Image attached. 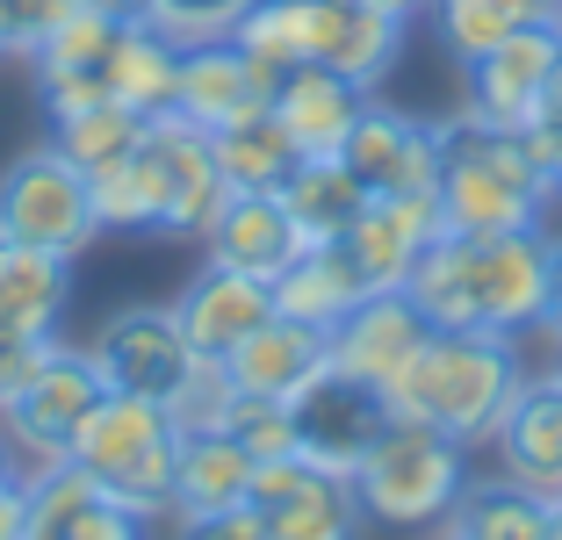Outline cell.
<instances>
[{"label": "cell", "mask_w": 562, "mask_h": 540, "mask_svg": "<svg viewBox=\"0 0 562 540\" xmlns=\"http://www.w3.org/2000/svg\"><path fill=\"white\" fill-rule=\"evenodd\" d=\"M404 289L447 331H505V339H519L548 311V230L440 238Z\"/></svg>", "instance_id": "cell-1"}, {"label": "cell", "mask_w": 562, "mask_h": 540, "mask_svg": "<svg viewBox=\"0 0 562 540\" xmlns=\"http://www.w3.org/2000/svg\"><path fill=\"white\" fill-rule=\"evenodd\" d=\"M519 382H527L519 339L432 325V339L382 390V404H390V418H418V426H440L447 440H462V447H491V432L505 426Z\"/></svg>", "instance_id": "cell-2"}, {"label": "cell", "mask_w": 562, "mask_h": 540, "mask_svg": "<svg viewBox=\"0 0 562 540\" xmlns=\"http://www.w3.org/2000/svg\"><path fill=\"white\" fill-rule=\"evenodd\" d=\"M432 195H440L447 238H497V230H541L555 210V180L527 159L519 131L447 123V159Z\"/></svg>", "instance_id": "cell-3"}, {"label": "cell", "mask_w": 562, "mask_h": 540, "mask_svg": "<svg viewBox=\"0 0 562 540\" xmlns=\"http://www.w3.org/2000/svg\"><path fill=\"white\" fill-rule=\"evenodd\" d=\"M181 418L173 404H151V396H123L109 390L87 426L72 432V469L94 475V491H109L116 505L145 511V519H173V454H181Z\"/></svg>", "instance_id": "cell-4"}, {"label": "cell", "mask_w": 562, "mask_h": 540, "mask_svg": "<svg viewBox=\"0 0 562 540\" xmlns=\"http://www.w3.org/2000/svg\"><path fill=\"white\" fill-rule=\"evenodd\" d=\"M469 483V447L447 440L440 426L390 418L368 461L353 469V497L375 526H440Z\"/></svg>", "instance_id": "cell-5"}, {"label": "cell", "mask_w": 562, "mask_h": 540, "mask_svg": "<svg viewBox=\"0 0 562 540\" xmlns=\"http://www.w3.org/2000/svg\"><path fill=\"white\" fill-rule=\"evenodd\" d=\"M137 173H145L151 195V230L159 238H195L216 224V210L232 202V180L216 166V137L195 131L188 115L159 109L145 115V137H137Z\"/></svg>", "instance_id": "cell-6"}, {"label": "cell", "mask_w": 562, "mask_h": 540, "mask_svg": "<svg viewBox=\"0 0 562 540\" xmlns=\"http://www.w3.org/2000/svg\"><path fill=\"white\" fill-rule=\"evenodd\" d=\"M0 238L8 246H36V252H66V260H80L101 238L87 173L58 145H36L0 166Z\"/></svg>", "instance_id": "cell-7"}, {"label": "cell", "mask_w": 562, "mask_h": 540, "mask_svg": "<svg viewBox=\"0 0 562 540\" xmlns=\"http://www.w3.org/2000/svg\"><path fill=\"white\" fill-rule=\"evenodd\" d=\"M87 353H94V368H101L109 390L151 396V404H173V410H181L188 390H195V375L210 368V360L188 346L173 303H137V311H116Z\"/></svg>", "instance_id": "cell-8"}, {"label": "cell", "mask_w": 562, "mask_h": 540, "mask_svg": "<svg viewBox=\"0 0 562 540\" xmlns=\"http://www.w3.org/2000/svg\"><path fill=\"white\" fill-rule=\"evenodd\" d=\"M101 396H109V382H101L94 353H87V346L50 339L44 368L22 382L15 404L0 410L8 432H15V447H22V461H30V475L36 469H58V461L72 454V432L87 426V410H94Z\"/></svg>", "instance_id": "cell-9"}, {"label": "cell", "mask_w": 562, "mask_h": 540, "mask_svg": "<svg viewBox=\"0 0 562 540\" xmlns=\"http://www.w3.org/2000/svg\"><path fill=\"white\" fill-rule=\"evenodd\" d=\"M289 426H296V454L311 461V469L353 483V469L368 461V447L390 426V404H382L375 382H361V375H347V368L325 360V368L289 396Z\"/></svg>", "instance_id": "cell-10"}, {"label": "cell", "mask_w": 562, "mask_h": 540, "mask_svg": "<svg viewBox=\"0 0 562 540\" xmlns=\"http://www.w3.org/2000/svg\"><path fill=\"white\" fill-rule=\"evenodd\" d=\"M555 50H562V15L527 22L505 44H491L483 58H469L462 66V123H476V131H519V123H533L541 94H548V72H555Z\"/></svg>", "instance_id": "cell-11"}, {"label": "cell", "mask_w": 562, "mask_h": 540, "mask_svg": "<svg viewBox=\"0 0 562 540\" xmlns=\"http://www.w3.org/2000/svg\"><path fill=\"white\" fill-rule=\"evenodd\" d=\"M339 159H347V173L361 180L368 195H432L440 188V159H447V123H426V115L390 109V101H368Z\"/></svg>", "instance_id": "cell-12"}, {"label": "cell", "mask_w": 562, "mask_h": 540, "mask_svg": "<svg viewBox=\"0 0 562 540\" xmlns=\"http://www.w3.org/2000/svg\"><path fill=\"white\" fill-rule=\"evenodd\" d=\"M252 505L267 511L274 540H361V497L347 475L311 469L303 454H281L252 469Z\"/></svg>", "instance_id": "cell-13"}, {"label": "cell", "mask_w": 562, "mask_h": 540, "mask_svg": "<svg viewBox=\"0 0 562 540\" xmlns=\"http://www.w3.org/2000/svg\"><path fill=\"white\" fill-rule=\"evenodd\" d=\"M274 109V72L238 50L232 36H216V44H188L181 50V80H173V115H188L195 131H232L246 115Z\"/></svg>", "instance_id": "cell-14"}, {"label": "cell", "mask_w": 562, "mask_h": 540, "mask_svg": "<svg viewBox=\"0 0 562 540\" xmlns=\"http://www.w3.org/2000/svg\"><path fill=\"white\" fill-rule=\"evenodd\" d=\"M426 339H432V317L412 303V289H368L361 303L331 325V368H347V375L390 390Z\"/></svg>", "instance_id": "cell-15"}, {"label": "cell", "mask_w": 562, "mask_h": 540, "mask_svg": "<svg viewBox=\"0 0 562 540\" xmlns=\"http://www.w3.org/2000/svg\"><path fill=\"white\" fill-rule=\"evenodd\" d=\"M440 238H447L440 195H368V210L353 216V230L339 238V246L353 252V267H361L368 289H404Z\"/></svg>", "instance_id": "cell-16"}, {"label": "cell", "mask_w": 562, "mask_h": 540, "mask_svg": "<svg viewBox=\"0 0 562 540\" xmlns=\"http://www.w3.org/2000/svg\"><path fill=\"white\" fill-rule=\"evenodd\" d=\"M173 317H181L188 346H195L202 360H224L238 339H252V331L274 317V281L238 274V267L210 260L181 295H173Z\"/></svg>", "instance_id": "cell-17"}, {"label": "cell", "mask_w": 562, "mask_h": 540, "mask_svg": "<svg viewBox=\"0 0 562 540\" xmlns=\"http://www.w3.org/2000/svg\"><path fill=\"white\" fill-rule=\"evenodd\" d=\"M151 526L159 519L94 491V475H80L72 461L30 475V540H151Z\"/></svg>", "instance_id": "cell-18"}, {"label": "cell", "mask_w": 562, "mask_h": 540, "mask_svg": "<svg viewBox=\"0 0 562 540\" xmlns=\"http://www.w3.org/2000/svg\"><path fill=\"white\" fill-rule=\"evenodd\" d=\"M116 30L123 22L94 15V8H72V15L44 36V50H36L30 66H36V94H44L50 123L72 115V109L109 101V50H116Z\"/></svg>", "instance_id": "cell-19"}, {"label": "cell", "mask_w": 562, "mask_h": 540, "mask_svg": "<svg viewBox=\"0 0 562 540\" xmlns=\"http://www.w3.org/2000/svg\"><path fill=\"white\" fill-rule=\"evenodd\" d=\"M368 101H375L368 87L339 80L331 66H289L274 80V115H281V131H289V145L303 159H339Z\"/></svg>", "instance_id": "cell-20"}, {"label": "cell", "mask_w": 562, "mask_h": 540, "mask_svg": "<svg viewBox=\"0 0 562 540\" xmlns=\"http://www.w3.org/2000/svg\"><path fill=\"white\" fill-rule=\"evenodd\" d=\"M404 58V22L375 15L361 0H311V66H331L339 80L375 94Z\"/></svg>", "instance_id": "cell-21"}, {"label": "cell", "mask_w": 562, "mask_h": 540, "mask_svg": "<svg viewBox=\"0 0 562 540\" xmlns=\"http://www.w3.org/2000/svg\"><path fill=\"white\" fill-rule=\"evenodd\" d=\"M491 454L505 475H519L527 491L562 497V382L555 375H527L505 410V426L491 432Z\"/></svg>", "instance_id": "cell-22"}, {"label": "cell", "mask_w": 562, "mask_h": 540, "mask_svg": "<svg viewBox=\"0 0 562 540\" xmlns=\"http://www.w3.org/2000/svg\"><path fill=\"white\" fill-rule=\"evenodd\" d=\"M325 360H331V331L296 325V317L274 311L260 331H252V339H238L232 353L216 360V368H224V382H232V390H246V396H281V404H289V396H296L303 382L325 368Z\"/></svg>", "instance_id": "cell-23"}, {"label": "cell", "mask_w": 562, "mask_h": 540, "mask_svg": "<svg viewBox=\"0 0 562 540\" xmlns=\"http://www.w3.org/2000/svg\"><path fill=\"white\" fill-rule=\"evenodd\" d=\"M202 252L238 267V274L274 281L281 267L303 252V238H296V224H289V210H281V195H232L216 210V224L202 230Z\"/></svg>", "instance_id": "cell-24"}, {"label": "cell", "mask_w": 562, "mask_h": 540, "mask_svg": "<svg viewBox=\"0 0 562 540\" xmlns=\"http://www.w3.org/2000/svg\"><path fill=\"white\" fill-rule=\"evenodd\" d=\"M72 303V260L66 252H36L0 238V325L22 339H58Z\"/></svg>", "instance_id": "cell-25"}, {"label": "cell", "mask_w": 562, "mask_h": 540, "mask_svg": "<svg viewBox=\"0 0 562 540\" xmlns=\"http://www.w3.org/2000/svg\"><path fill=\"white\" fill-rule=\"evenodd\" d=\"M361 295H368V281H361V267H353L347 246H303L296 260L274 274V311L296 317V325H317V331H331Z\"/></svg>", "instance_id": "cell-26"}, {"label": "cell", "mask_w": 562, "mask_h": 540, "mask_svg": "<svg viewBox=\"0 0 562 540\" xmlns=\"http://www.w3.org/2000/svg\"><path fill=\"white\" fill-rule=\"evenodd\" d=\"M252 469H260V461H252L232 432L188 426L181 454H173V511H216V505L252 497Z\"/></svg>", "instance_id": "cell-27"}, {"label": "cell", "mask_w": 562, "mask_h": 540, "mask_svg": "<svg viewBox=\"0 0 562 540\" xmlns=\"http://www.w3.org/2000/svg\"><path fill=\"white\" fill-rule=\"evenodd\" d=\"M281 210H289L303 246H339L353 230V216L368 210V188L347 173V159H303L281 180Z\"/></svg>", "instance_id": "cell-28"}, {"label": "cell", "mask_w": 562, "mask_h": 540, "mask_svg": "<svg viewBox=\"0 0 562 540\" xmlns=\"http://www.w3.org/2000/svg\"><path fill=\"white\" fill-rule=\"evenodd\" d=\"M447 533L454 540H541L548 533V497L527 491L519 475H469L454 511H447Z\"/></svg>", "instance_id": "cell-29"}, {"label": "cell", "mask_w": 562, "mask_h": 540, "mask_svg": "<svg viewBox=\"0 0 562 540\" xmlns=\"http://www.w3.org/2000/svg\"><path fill=\"white\" fill-rule=\"evenodd\" d=\"M173 80H181V44L151 22H123L116 50H109V101L137 115H159L173 109Z\"/></svg>", "instance_id": "cell-30"}, {"label": "cell", "mask_w": 562, "mask_h": 540, "mask_svg": "<svg viewBox=\"0 0 562 540\" xmlns=\"http://www.w3.org/2000/svg\"><path fill=\"white\" fill-rule=\"evenodd\" d=\"M216 166L232 180V195H281V180L303 166V151L289 145L281 115L260 109L246 123H232V131H216Z\"/></svg>", "instance_id": "cell-31"}, {"label": "cell", "mask_w": 562, "mask_h": 540, "mask_svg": "<svg viewBox=\"0 0 562 540\" xmlns=\"http://www.w3.org/2000/svg\"><path fill=\"white\" fill-rule=\"evenodd\" d=\"M426 15L440 30V50L454 66H469V58H483L491 44H505L527 22H555L562 0H432Z\"/></svg>", "instance_id": "cell-32"}, {"label": "cell", "mask_w": 562, "mask_h": 540, "mask_svg": "<svg viewBox=\"0 0 562 540\" xmlns=\"http://www.w3.org/2000/svg\"><path fill=\"white\" fill-rule=\"evenodd\" d=\"M137 137H145V115L123 109V101H94V109H72V115H58V123H50V145L66 151L80 173L131 159Z\"/></svg>", "instance_id": "cell-33"}, {"label": "cell", "mask_w": 562, "mask_h": 540, "mask_svg": "<svg viewBox=\"0 0 562 540\" xmlns=\"http://www.w3.org/2000/svg\"><path fill=\"white\" fill-rule=\"evenodd\" d=\"M238 50H252L267 72H289V66H311V0H252L232 30Z\"/></svg>", "instance_id": "cell-34"}, {"label": "cell", "mask_w": 562, "mask_h": 540, "mask_svg": "<svg viewBox=\"0 0 562 540\" xmlns=\"http://www.w3.org/2000/svg\"><path fill=\"white\" fill-rule=\"evenodd\" d=\"M210 426H216V432H232V440L246 447L252 461H281V454H296V426H289V404H281V396L224 390V404H216Z\"/></svg>", "instance_id": "cell-35"}, {"label": "cell", "mask_w": 562, "mask_h": 540, "mask_svg": "<svg viewBox=\"0 0 562 540\" xmlns=\"http://www.w3.org/2000/svg\"><path fill=\"white\" fill-rule=\"evenodd\" d=\"M87 195H94L101 230H151V195H145V173H137V151L116 166H94Z\"/></svg>", "instance_id": "cell-36"}, {"label": "cell", "mask_w": 562, "mask_h": 540, "mask_svg": "<svg viewBox=\"0 0 562 540\" xmlns=\"http://www.w3.org/2000/svg\"><path fill=\"white\" fill-rule=\"evenodd\" d=\"M252 0H151V30H166L173 44H216V36H232L238 15H246Z\"/></svg>", "instance_id": "cell-37"}, {"label": "cell", "mask_w": 562, "mask_h": 540, "mask_svg": "<svg viewBox=\"0 0 562 540\" xmlns=\"http://www.w3.org/2000/svg\"><path fill=\"white\" fill-rule=\"evenodd\" d=\"M173 540H274V533H267V511L238 497L216 511H173Z\"/></svg>", "instance_id": "cell-38"}, {"label": "cell", "mask_w": 562, "mask_h": 540, "mask_svg": "<svg viewBox=\"0 0 562 540\" xmlns=\"http://www.w3.org/2000/svg\"><path fill=\"white\" fill-rule=\"evenodd\" d=\"M72 8H80V0H0V15H8V50H15V58H36L44 36L58 30Z\"/></svg>", "instance_id": "cell-39"}, {"label": "cell", "mask_w": 562, "mask_h": 540, "mask_svg": "<svg viewBox=\"0 0 562 540\" xmlns=\"http://www.w3.org/2000/svg\"><path fill=\"white\" fill-rule=\"evenodd\" d=\"M44 353H50V339H0V410L22 396V382L44 368Z\"/></svg>", "instance_id": "cell-40"}, {"label": "cell", "mask_w": 562, "mask_h": 540, "mask_svg": "<svg viewBox=\"0 0 562 540\" xmlns=\"http://www.w3.org/2000/svg\"><path fill=\"white\" fill-rule=\"evenodd\" d=\"M519 145H527V159L541 166L548 180H555V166H562V123H555V115L541 109L533 123H519Z\"/></svg>", "instance_id": "cell-41"}, {"label": "cell", "mask_w": 562, "mask_h": 540, "mask_svg": "<svg viewBox=\"0 0 562 540\" xmlns=\"http://www.w3.org/2000/svg\"><path fill=\"white\" fill-rule=\"evenodd\" d=\"M0 540H30V475H0Z\"/></svg>", "instance_id": "cell-42"}, {"label": "cell", "mask_w": 562, "mask_h": 540, "mask_svg": "<svg viewBox=\"0 0 562 540\" xmlns=\"http://www.w3.org/2000/svg\"><path fill=\"white\" fill-rule=\"evenodd\" d=\"M541 331L562 339V238H548V311H541Z\"/></svg>", "instance_id": "cell-43"}, {"label": "cell", "mask_w": 562, "mask_h": 540, "mask_svg": "<svg viewBox=\"0 0 562 540\" xmlns=\"http://www.w3.org/2000/svg\"><path fill=\"white\" fill-rule=\"evenodd\" d=\"M80 8H94L109 22H151V0H80Z\"/></svg>", "instance_id": "cell-44"}, {"label": "cell", "mask_w": 562, "mask_h": 540, "mask_svg": "<svg viewBox=\"0 0 562 540\" xmlns=\"http://www.w3.org/2000/svg\"><path fill=\"white\" fill-rule=\"evenodd\" d=\"M361 8H375V15H390V22H404V30H412V22L426 15L432 0H361Z\"/></svg>", "instance_id": "cell-45"}, {"label": "cell", "mask_w": 562, "mask_h": 540, "mask_svg": "<svg viewBox=\"0 0 562 540\" xmlns=\"http://www.w3.org/2000/svg\"><path fill=\"white\" fill-rule=\"evenodd\" d=\"M0 475H30V461H22L15 432H8V418H0Z\"/></svg>", "instance_id": "cell-46"}, {"label": "cell", "mask_w": 562, "mask_h": 540, "mask_svg": "<svg viewBox=\"0 0 562 540\" xmlns=\"http://www.w3.org/2000/svg\"><path fill=\"white\" fill-rule=\"evenodd\" d=\"M541 109L562 123V50H555V72H548V94H541Z\"/></svg>", "instance_id": "cell-47"}, {"label": "cell", "mask_w": 562, "mask_h": 540, "mask_svg": "<svg viewBox=\"0 0 562 540\" xmlns=\"http://www.w3.org/2000/svg\"><path fill=\"white\" fill-rule=\"evenodd\" d=\"M541 540H562V497H548V533Z\"/></svg>", "instance_id": "cell-48"}, {"label": "cell", "mask_w": 562, "mask_h": 540, "mask_svg": "<svg viewBox=\"0 0 562 540\" xmlns=\"http://www.w3.org/2000/svg\"><path fill=\"white\" fill-rule=\"evenodd\" d=\"M548 375H555V382H562V339H555V360H548Z\"/></svg>", "instance_id": "cell-49"}, {"label": "cell", "mask_w": 562, "mask_h": 540, "mask_svg": "<svg viewBox=\"0 0 562 540\" xmlns=\"http://www.w3.org/2000/svg\"><path fill=\"white\" fill-rule=\"evenodd\" d=\"M0 58H15V50H8V15H0Z\"/></svg>", "instance_id": "cell-50"}, {"label": "cell", "mask_w": 562, "mask_h": 540, "mask_svg": "<svg viewBox=\"0 0 562 540\" xmlns=\"http://www.w3.org/2000/svg\"><path fill=\"white\" fill-rule=\"evenodd\" d=\"M555 202H562V166H555Z\"/></svg>", "instance_id": "cell-51"}, {"label": "cell", "mask_w": 562, "mask_h": 540, "mask_svg": "<svg viewBox=\"0 0 562 540\" xmlns=\"http://www.w3.org/2000/svg\"><path fill=\"white\" fill-rule=\"evenodd\" d=\"M0 339H22V331H8V325H0Z\"/></svg>", "instance_id": "cell-52"}, {"label": "cell", "mask_w": 562, "mask_h": 540, "mask_svg": "<svg viewBox=\"0 0 562 540\" xmlns=\"http://www.w3.org/2000/svg\"><path fill=\"white\" fill-rule=\"evenodd\" d=\"M440 540H454V533H440Z\"/></svg>", "instance_id": "cell-53"}]
</instances>
